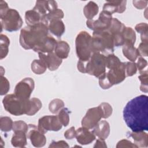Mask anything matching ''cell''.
<instances>
[{"label":"cell","instance_id":"1","mask_svg":"<svg viewBox=\"0 0 148 148\" xmlns=\"http://www.w3.org/2000/svg\"><path fill=\"white\" fill-rule=\"evenodd\" d=\"M148 97L140 95L129 101L123 109V119L132 131L148 130Z\"/></svg>","mask_w":148,"mask_h":148},{"label":"cell","instance_id":"2","mask_svg":"<svg viewBox=\"0 0 148 148\" xmlns=\"http://www.w3.org/2000/svg\"><path fill=\"white\" fill-rule=\"evenodd\" d=\"M48 35V27L42 23L32 26L27 25L20 31L19 42L24 49L34 50L40 45Z\"/></svg>","mask_w":148,"mask_h":148},{"label":"cell","instance_id":"3","mask_svg":"<svg viewBox=\"0 0 148 148\" xmlns=\"http://www.w3.org/2000/svg\"><path fill=\"white\" fill-rule=\"evenodd\" d=\"M77 68L82 73L99 77L106 72V56L100 53H93L87 61L79 60Z\"/></svg>","mask_w":148,"mask_h":148},{"label":"cell","instance_id":"4","mask_svg":"<svg viewBox=\"0 0 148 148\" xmlns=\"http://www.w3.org/2000/svg\"><path fill=\"white\" fill-rule=\"evenodd\" d=\"M113 38L108 31H94L91 40L92 53H100L105 56L113 54L114 51Z\"/></svg>","mask_w":148,"mask_h":148},{"label":"cell","instance_id":"5","mask_svg":"<svg viewBox=\"0 0 148 148\" xmlns=\"http://www.w3.org/2000/svg\"><path fill=\"white\" fill-rule=\"evenodd\" d=\"M2 103L4 109L14 116L28 115L31 110L30 99H21L14 94L6 95L2 100Z\"/></svg>","mask_w":148,"mask_h":148},{"label":"cell","instance_id":"6","mask_svg":"<svg viewBox=\"0 0 148 148\" xmlns=\"http://www.w3.org/2000/svg\"><path fill=\"white\" fill-rule=\"evenodd\" d=\"M91 36L86 31H80L75 39L76 53L80 61H87L92 54L91 49Z\"/></svg>","mask_w":148,"mask_h":148},{"label":"cell","instance_id":"7","mask_svg":"<svg viewBox=\"0 0 148 148\" xmlns=\"http://www.w3.org/2000/svg\"><path fill=\"white\" fill-rule=\"evenodd\" d=\"M1 29L9 32L18 30L23 25V20L19 13L13 9H9L5 13L0 15Z\"/></svg>","mask_w":148,"mask_h":148},{"label":"cell","instance_id":"8","mask_svg":"<svg viewBox=\"0 0 148 148\" xmlns=\"http://www.w3.org/2000/svg\"><path fill=\"white\" fill-rule=\"evenodd\" d=\"M112 18L110 13L102 10L97 20H87L86 25L88 28L94 31L108 30L111 24Z\"/></svg>","mask_w":148,"mask_h":148},{"label":"cell","instance_id":"9","mask_svg":"<svg viewBox=\"0 0 148 148\" xmlns=\"http://www.w3.org/2000/svg\"><path fill=\"white\" fill-rule=\"evenodd\" d=\"M57 116H44L38 121V128L43 134H46L48 131H58L62 128Z\"/></svg>","mask_w":148,"mask_h":148},{"label":"cell","instance_id":"10","mask_svg":"<svg viewBox=\"0 0 148 148\" xmlns=\"http://www.w3.org/2000/svg\"><path fill=\"white\" fill-rule=\"evenodd\" d=\"M34 87V80L31 77H25L16 84L14 94L21 99H28Z\"/></svg>","mask_w":148,"mask_h":148},{"label":"cell","instance_id":"11","mask_svg":"<svg viewBox=\"0 0 148 148\" xmlns=\"http://www.w3.org/2000/svg\"><path fill=\"white\" fill-rule=\"evenodd\" d=\"M103 119V114L99 106L89 109L82 120V127L92 129Z\"/></svg>","mask_w":148,"mask_h":148},{"label":"cell","instance_id":"12","mask_svg":"<svg viewBox=\"0 0 148 148\" xmlns=\"http://www.w3.org/2000/svg\"><path fill=\"white\" fill-rule=\"evenodd\" d=\"M125 64V62H121L119 66L110 69L108 72H105L106 76L112 86L120 83L127 77Z\"/></svg>","mask_w":148,"mask_h":148},{"label":"cell","instance_id":"13","mask_svg":"<svg viewBox=\"0 0 148 148\" xmlns=\"http://www.w3.org/2000/svg\"><path fill=\"white\" fill-rule=\"evenodd\" d=\"M27 136L31 140L32 145L36 147H43L46 143V138L45 134L39 131L38 126L34 124H28Z\"/></svg>","mask_w":148,"mask_h":148},{"label":"cell","instance_id":"14","mask_svg":"<svg viewBox=\"0 0 148 148\" xmlns=\"http://www.w3.org/2000/svg\"><path fill=\"white\" fill-rule=\"evenodd\" d=\"M38 53L39 59L43 60L46 63L47 68L51 71L57 70L62 62V59L60 58L54 53V52L49 53Z\"/></svg>","mask_w":148,"mask_h":148},{"label":"cell","instance_id":"15","mask_svg":"<svg viewBox=\"0 0 148 148\" xmlns=\"http://www.w3.org/2000/svg\"><path fill=\"white\" fill-rule=\"evenodd\" d=\"M90 129L82 127L76 130V136L77 142L82 145H86L92 142L96 138V136Z\"/></svg>","mask_w":148,"mask_h":148},{"label":"cell","instance_id":"16","mask_svg":"<svg viewBox=\"0 0 148 148\" xmlns=\"http://www.w3.org/2000/svg\"><path fill=\"white\" fill-rule=\"evenodd\" d=\"M126 1H110L104 3L103 10L111 14L114 13H122L126 9Z\"/></svg>","mask_w":148,"mask_h":148},{"label":"cell","instance_id":"17","mask_svg":"<svg viewBox=\"0 0 148 148\" xmlns=\"http://www.w3.org/2000/svg\"><path fill=\"white\" fill-rule=\"evenodd\" d=\"M57 3L55 1H37L33 9L43 17L46 13L57 9Z\"/></svg>","mask_w":148,"mask_h":148},{"label":"cell","instance_id":"18","mask_svg":"<svg viewBox=\"0 0 148 148\" xmlns=\"http://www.w3.org/2000/svg\"><path fill=\"white\" fill-rule=\"evenodd\" d=\"M57 41L51 35H49L42 43L33 50L37 53H49L53 52Z\"/></svg>","mask_w":148,"mask_h":148},{"label":"cell","instance_id":"19","mask_svg":"<svg viewBox=\"0 0 148 148\" xmlns=\"http://www.w3.org/2000/svg\"><path fill=\"white\" fill-rule=\"evenodd\" d=\"M92 132L98 138L105 140L110 134V125L108 121L102 120L93 128Z\"/></svg>","mask_w":148,"mask_h":148},{"label":"cell","instance_id":"20","mask_svg":"<svg viewBox=\"0 0 148 148\" xmlns=\"http://www.w3.org/2000/svg\"><path fill=\"white\" fill-rule=\"evenodd\" d=\"M48 29L51 34L60 38L65 32V27L63 21L60 19L51 20L48 25Z\"/></svg>","mask_w":148,"mask_h":148},{"label":"cell","instance_id":"21","mask_svg":"<svg viewBox=\"0 0 148 148\" xmlns=\"http://www.w3.org/2000/svg\"><path fill=\"white\" fill-rule=\"evenodd\" d=\"M129 136L132 137L134 141V144L137 147H146L148 145V135L143 131L130 132Z\"/></svg>","mask_w":148,"mask_h":148},{"label":"cell","instance_id":"22","mask_svg":"<svg viewBox=\"0 0 148 148\" xmlns=\"http://www.w3.org/2000/svg\"><path fill=\"white\" fill-rule=\"evenodd\" d=\"M123 53L128 60L131 62H135L137 58L140 57L138 50L133 45L125 43L123 45Z\"/></svg>","mask_w":148,"mask_h":148},{"label":"cell","instance_id":"23","mask_svg":"<svg viewBox=\"0 0 148 148\" xmlns=\"http://www.w3.org/2000/svg\"><path fill=\"white\" fill-rule=\"evenodd\" d=\"M43 16L34 9L27 10L25 13V22L28 26L34 25L42 23Z\"/></svg>","mask_w":148,"mask_h":148},{"label":"cell","instance_id":"24","mask_svg":"<svg viewBox=\"0 0 148 148\" xmlns=\"http://www.w3.org/2000/svg\"><path fill=\"white\" fill-rule=\"evenodd\" d=\"M54 51L60 58L65 59L68 57L70 52V46L65 41H57Z\"/></svg>","mask_w":148,"mask_h":148},{"label":"cell","instance_id":"25","mask_svg":"<svg viewBox=\"0 0 148 148\" xmlns=\"http://www.w3.org/2000/svg\"><path fill=\"white\" fill-rule=\"evenodd\" d=\"M27 134L23 131H16L11 139V143L16 147H24L27 145Z\"/></svg>","mask_w":148,"mask_h":148},{"label":"cell","instance_id":"26","mask_svg":"<svg viewBox=\"0 0 148 148\" xmlns=\"http://www.w3.org/2000/svg\"><path fill=\"white\" fill-rule=\"evenodd\" d=\"M99 12V7L98 5L93 2L90 1L83 8V13L87 20H92L94 17L96 16Z\"/></svg>","mask_w":148,"mask_h":148},{"label":"cell","instance_id":"27","mask_svg":"<svg viewBox=\"0 0 148 148\" xmlns=\"http://www.w3.org/2000/svg\"><path fill=\"white\" fill-rule=\"evenodd\" d=\"M64 14L63 11L60 9H56L53 11H51L47 13H46L45 16H43L42 18V23L46 24L47 26L48 25L49 22L51 20L55 19H61L64 17Z\"/></svg>","mask_w":148,"mask_h":148},{"label":"cell","instance_id":"28","mask_svg":"<svg viewBox=\"0 0 148 148\" xmlns=\"http://www.w3.org/2000/svg\"><path fill=\"white\" fill-rule=\"evenodd\" d=\"M121 33L124 40V43H128L134 45L136 41V34L131 27L125 26Z\"/></svg>","mask_w":148,"mask_h":148},{"label":"cell","instance_id":"29","mask_svg":"<svg viewBox=\"0 0 148 148\" xmlns=\"http://www.w3.org/2000/svg\"><path fill=\"white\" fill-rule=\"evenodd\" d=\"M32 71L36 75H41L44 73L47 68V65L42 60H34L31 65Z\"/></svg>","mask_w":148,"mask_h":148},{"label":"cell","instance_id":"30","mask_svg":"<svg viewBox=\"0 0 148 148\" xmlns=\"http://www.w3.org/2000/svg\"><path fill=\"white\" fill-rule=\"evenodd\" d=\"M10 44V40L8 37L3 34L0 35V57L1 60L5 58L9 52V46Z\"/></svg>","mask_w":148,"mask_h":148},{"label":"cell","instance_id":"31","mask_svg":"<svg viewBox=\"0 0 148 148\" xmlns=\"http://www.w3.org/2000/svg\"><path fill=\"white\" fill-rule=\"evenodd\" d=\"M125 26V25L120 21L117 18H113L111 24L109 28L108 29V31L112 35H113L120 32Z\"/></svg>","mask_w":148,"mask_h":148},{"label":"cell","instance_id":"32","mask_svg":"<svg viewBox=\"0 0 148 148\" xmlns=\"http://www.w3.org/2000/svg\"><path fill=\"white\" fill-rule=\"evenodd\" d=\"M135 30L140 34L142 42H148V25L147 23H141L136 25Z\"/></svg>","mask_w":148,"mask_h":148},{"label":"cell","instance_id":"33","mask_svg":"<svg viewBox=\"0 0 148 148\" xmlns=\"http://www.w3.org/2000/svg\"><path fill=\"white\" fill-rule=\"evenodd\" d=\"M65 104L62 100L56 98L53 99L49 104V109L50 112L53 114H56L64 107Z\"/></svg>","mask_w":148,"mask_h":148},{"label":"cell","instance_id":"34","mask_svg":"<svg viewBox=\"0 0 148 148\" xmlns=\"http://www.w3.org/2000/svg\"><path fill=\"white\" fill-rule=\"evenodd\" d=\"M71 113L70 110L68 108H62L59 112L58 113V118L62 124V125L64 127H66L69 123V113Z\"/></svg>","mask_w":148,"mask_h":148},{"label":"cell","instance_id":"35","mask_svg":"<svg viewBox=\"0 0 148 148\" xmlns=\"http://www.w3.org/2000/svg\"><path fill=\"white\" fill-rule=\"evenodd\" d=\"M121 62L120 59L113 53L106 56V67L109 69L119 66Z\"/></svg>","mask_w":148,"mask_h":148},{"label":"cell","instance_id":"36","mask_svg":"<svg viewBox=\"0 0 148 148\" xmlns=\"http://www.w3.org/2000/svg\"><path fill=\"white\" fill-rule=\"evenodd\" d=\"M138 79L140 81V90L147 93L148 91V72L147 71H140V75L138 76Z\"/></svg>","mask_w":148,"mask_h":148},{"label":"cell","instance_id":"37","mask_svg":"<svg viewBox=\"0 0 148 148\" xmlns=\"http://www.w3.org/2000/svg\"><path fill=\"white\" fill-rule=\"evenodd\" d=\"M13 122L10 117L5 116L0 118V128L2 131L8 132L12 130Z\"/></svg>","mask_w":148,"mask_h":148},{"label":"cell","instance_id":"38","mask_svg":"<svg viewBox=\"0 0 148 148\" xmlns=\"http://www.w3.org/2000/svg\"><path fill=\"white\" fill-rule=\"evenodd\" d=\"M31 101V110L28 114V116H33L35 114L42 108V103L40 100L37 98H32L30 99Z\"/></svg>","mask_w":148,"mask_h":148},{"label":"cell","instance_id":"39","mask_svg":"<svg viewBox=\"0 0 148 148\" xmlns=\"http://www.w3.org/2000/svg\"><path fill=\"white\" fill-rule=\"evenodd\" d=\"M28 129V125L22 120L15 121L13 122L12 130L13 132L16 131H23L27 134Z\"/></svg>","mask_w":148,"mask_h":148},{"label":"cell","instance_id":"40","mask_svg":"<svg viewBox=\"0 0 148 148\" xmlns=\"http://www.w3.org/2000/svg\"><path fill=\"white\" fill-rule=\"evenodd\" d=\"M103 114V119H107L110 117L113 112L112 106L107 102H102L99 105Z\"/></svg>","mask_w":148,"mask_h":148},{"label":"cell","instance_id":"41","mask_svg":"<svg viewBox=\"0 0 148 148\" xmlns=\"http://www.w3.org/2000/svg\"><path fill=\"white\" fill-rule=\"evenodd\" d=\"M0 83V94L1 95H3L7 94V92L9 91L10 89V83L8 80L3 76H1Z\"/></svg>","mask_w":148,"mask_h":148},{"label":"cell","instance_id":"42","mask_svg":"<svg viewBox=\"0 0 148 148\" xmlns=\"http://www.w3.org/2000/svg\"><path fill=\"white\" fill-rule=\"evenodd\" d=\"M125 73L127 76H132L137 72L136 64L133 62H125Z\"/></svg>","mask_w":148,"mask_h":148},{"label":"cell","instance_id":"43","mask_svg":"<svg viewBox=\"0 0 148 148\" xmlns=\"http://www.w3.org/2000/svg\"><path fill=\"white\" fill-rule=\"evenodd\" d=\"M139 56L147 57L148 54V42H142L137 48Z\"/></svg>","mask_w":148,"mask_h":148},{"label":"cell","instance_id":"44","mask_svg":"<svg viewBox=\"0 0 148 148\" xmlns=\"http://www.w3.org/2000/svg\"><path fill=\"white\" fill-rule=\"evenodd\" d=\"M116 147H138L136 145H135L134 143H132L131 141L127 140V139H122L120 141H119Z\"/></svg>","mask_w":148,"mask_h":148},{"label":"cell","instance_id":"45","mask_svg":"<svg viewBox=\"0 0 148 148\" xmlns=\"http://www.w3.org/2000/svg\"><path fill=\"white\" fill-rule=\"evenodd\" d=\"M135 64L136 65L137 69H138L139 71H143V69L147 66V62L142 57L140 56L138 58L137 62Z\"/></svg>","mask_w":148,"mask_h":148},{"label":"cell","instance_id":"46","mask_svg":"<svg viewBox=\"0 0 148 148\" xmlns=\"http://www.w3.org/2000/svg\"><path fill=\"white\" fill-rule=\"evenodd\" d=\"M64 137L67 139H72L76 136V130L74 127H71L68 129L64 134Z\"/></svg>","mask_w":148,"mask_h":148},{"label":"cell","instance_id":"47","mask_svg":"<svg viewBox=\"0 0 148 148\" xmlns=\"http://www.w3.org/2000/svg\"><path fill=\"white\" fill-rule=\"evenodd\" d=\"M49 147H69V145L64 140H60L58 142L53 141L50 145Z\"/></svg>","mask_w":148,"mask_h":148},{"label":"cell","instance_id":"48","mask_svg":"<svg viewBox=\"0 0 148 148\" xmlns=\"http://www.w3.org/2000/svg\"><path fill=\"white\" fill-rule=\"evenodd\" d=\"M134 6L138 9H142L146 7L147 4V1H132Z\"/></svg>","mask_w":148,"mask_h":148},{"label":"cell","instance_id":"49","mask_svg":"<svg viewBox=\"0 0 148 148\" xmlns=\"http://www.w3.org/2000/svg\"><path fill=\"white\" fill-rule=\"evenodd\" d=\"M94 147H107V146L105 143V140L98 138L96 141Z\"/></svg>","mask_w":148,"mask_h":148}]
</instances>
